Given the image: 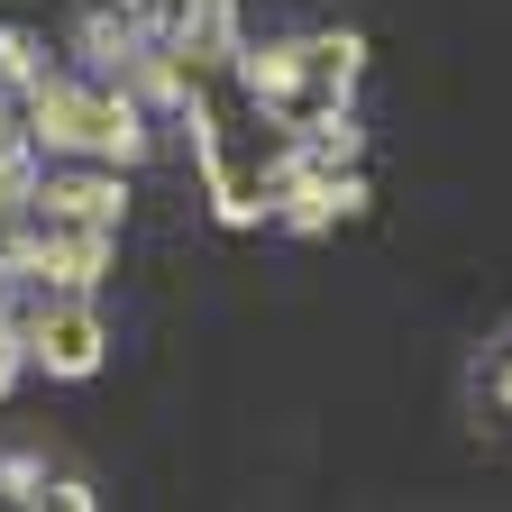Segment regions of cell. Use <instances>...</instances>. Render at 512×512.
Segmentation results:
<instances>
[{
    "mask_svg": "<svg viewBox=\"0 0 512 512\" xmlns=\"http://www.w3.org/2000/svg\"><path fill=\"white\" fill-rule=\"evenodd\" d=\"M28 348H37L55 375H92V366H101V320H92L83 302H55V311L28 320Z\"/></svg>",
    "mask_w": 512,
    "mask_h": 512,
    "instance_id": "cell-1",
    "label": "cell"
},
{
    "mask_svg": "<svg viewBox=\"0 0 512 512\" xmlns=\"http://www.w3.org/2000/svg\"><path fill=\"white\" fill-rule=\"evenodd\" d=\"M10 165H19V128L0 119V183H10Z\"/></svg>",
    "mask_w": 512,
    "mask_h": 512,
    "instance_id": "cell-2",
    "label": "cell"
},
{
    "mask_svg": "<svg viewBox=\"0 0 512 512\" xmlns=\"http://www.w3.org/2000/svg\"><path fill=\"white\" fill-rule=\"evenodd\" d=\"M19 375V330H0V384Z\"/></svg>",
    "mask_w": 512,
    "mask_h": 512,
    "instance_id": "cell-3",
    "label": "cell"
},
{
    "mask_svg": "<svg viewBox=\"0 0 512 512\" xmlns=\"http://www.w3.org/2000/svg\"><path fill=\"white\" fill-rule=\"evenodd\" d=\"M494 403H503V412H512V366H503V384H494Z\"/></svg>",
    "mask_w": 512,
    "mask_h": 512,
    "instance_id": "cell-4",
    "label": "cell"
}]
</instances>
